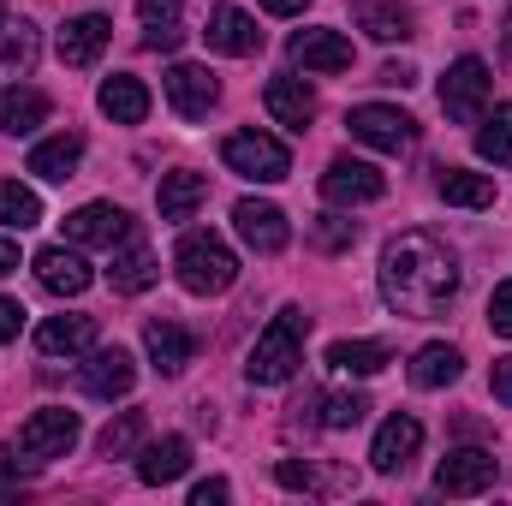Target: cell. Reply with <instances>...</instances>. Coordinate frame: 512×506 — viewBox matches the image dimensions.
I'll list each match as a JSON object with an SVG mask.
<instances>
[{
  "instance_id": "1",
  "label": "cell",
  "mask_w": 512,
  "mask_h": 506,
  "mask_svg": "<svg viewBox=\"0 0 512 506\" xmlns=\"http://www.w3.org/2000/svg\"><path fill=\"white\" fill-rule=\"evenodd\" d=\"M382 298L393 316L435 322L459 298V256L435 233H399L382 251Z\"/></svg>"
},
{
  "instance_id": "2",
  "label": "cell",
  "mask_w": 512,
  "mask_h": 506,
  "mask_svg": "<svg viewBox=\"0 0 512 506\" xmlns=\"http://www.w3.org/2000/svg\"><path fill=\"white\" fill-rule=\"evenodd\" d=\"M304 334H310V316H304L298 304H286V310L256 334L245 376H251L256 387H280V381H292L298 376V364H304Z\"/></svg>"
},
{
  "instance_id": "3",
  "label": "cell",
  "mask_w": 512,
  "mask_h": 506,
  "mask_svg": "<svg viewBox=\"0 0 512 506\" xmlns=\"http://www.w3.org/2000/svg\"><path fill=\"white\" fill-rule=\"evenodd\" d=\"M173 268H179L185 292H197V298H215V292H227L239 280V256L227 251L215 233H185L179 251H173Z\"/></svg>"
},
{
  "instance_id": "4",
  "label": "cell",
  "mask_w": 512,
  "mask_h": 506,
  "mask_svg": "<svg viewBox=\"0 0 512 506\" xmlns=\"http://www.w3.org/2000/svg\"><path fill=\"white\" fill-rule=\"evenodd\" d=\"M78 411H66V405H42V411H30L24 423H18V441H12V453L24 459V465H54V459H66L72 447H78Z\"/></svg>"
},
{
  "instance_id": "5",
  "label": "cell",
  "mask_w": 512,
  "mask_h": 506,
  "mask_svg": "<svg viewBox=\"0 0 512 506\" xmlns=\"http://www.w3.org/2000/svg\"><path fill=\"white\" fill-rule=\"evenodd\" d=\"M221 161H227L239 179H256V185H280V179L292 173L286 143L268 137V131H233V137L221 143Z\"/></svg>"
},
{
  "instance_id": "6",
  "label": "cell",
  "mask_w": 512,
  "mask_h": 506,
  "mask_svg": "<svg viewBox=\"0 0 512 506\" xmlns=\"http://www.w3.org/2000/svg\"><path fill=\"white\" fill-rule=\"evenodd\" d=\"M489 90H495V78H489V66H483L477 54L453 60L447 78H441V108H447V120H453V126H477L483 108H489Z\"/></svg>"
},
{
  "instance_id": "7",
  "label": "cell",
  "mask_w": 512,
  "mask_h": 506,
  "mask_svg": "<svg viewBox=\"0 0 512 506\" xmlns=\"http://www.w3.org/2000/svg\"><path fill=\"white\" fill-rule=\"evenodd\" d=\"M346 126H352L358 143L387 149V155L411 149V137H417V120H411V114H399V108H387V102H364V108H352V114H346Z\"/></svg>"
},
{
  "instance_id": "8",
  "label": "cell",
  "mask_w": 512,
  "mask_h": 506,
  "mask_svg": "<svg viewBox=\"0 0 512 506\" xmlns=\"http://www.w3.org/2000/svg\"><path fill=\"white\" fill-rule=\"evenodd\" d=\"M167 102H173V114L179 120H209V108L221 102V84H215V72L209 66H191V60H179V66H167Z\"/></svg>"
},
{
  "instance_id": "9",
  "label": "cell",
  "mask_w": 512,
  "mask_h": 506,
  "mask_svg": "<svg viewBox=\"0 0 512 506\" xmlns=\"http://www.w3.org/2000/svg\"><path fill=\"white\" fill-rule=\"evenodd\" d=\"M495 477H501V465L489 447H453L435 471V489L441 495H483V489H495Z\"/></svg>"
},
{
  "instance_id": "10",
  "label": "cell",
  "mask_w": 512,
  "mask_h": 506,
  "mask_svg": "<svg viewBox=\"0 0 512 506\" xmlns=\"http://www.w3.org/2000/svg\"><path fill=\"white\" fill-rule=\"evenodd\" d=\"M382 191H387L382 167H370V161H352V155L328 161V173H322V197H328V203H340V209H352V203H376Z\"/></svg>"
},
{
  "instance_id": "11",
  "label": "cell",
  "mask_w": 512,
  "mask_h": 506,
  "mask_svg": "<svg viewBox=\"0 0 512 506\" xmlns=\"http://www.w3.org/2000/svg\"><path fill=\"white\" fill-rule=\"evenodd\" d=\"M131 233H137L131 215L114 209V203H84L78 215H66V239H72V245H102V251H114Z\"/></svg>"
},
{
  "instance_id": "12",
  "label": "cell",
  "mask_w": 512,
  "mask_h": 506,
  "mask_svg": "<svg viewBox=\"0 0 512 506\" xmlns=\"http://www.w3.org/2000/svg\"><path fill=\"white\" fill-rule=\"evenodd\" d=\"M131 381H137V358H131L126 346H102V352H90V364L78 370V387H84L90 399H120V393H131Z\"/></svg>"
},
{
  "instance_id": "13",
  "label": "cell",
  "mask_w": 512,
  "mask_h": 506,
  "mask_svg": "<svg viewBox=\"0 0 512 506\" xmlns=\"http://www.w3.org/2000/svg\"><path fill=\"white\" fill-rule=\"evenodd\" d=\"M417 447H423V423L417 417H387L382 429H376V447H370V465L382 471V477H393V471H405L411 459H417Z\"/></svg>"
},
{
  "instance_id": "14",
  "label": "cell",
  "mask_w": 512,
  "mask_h": 506,
  "mask_svg": "<svg viewBox=\"0 0 512 506\" xmlns=\"http://www.w3.org/2000/svg\"><path fill=\"white\" fill-rule=\"evenodd\" d=\"M233 227H239V239H245L251 251H262V256L286 251V239H292L286 215H280L274 203H256V197H245V203L233 209Z\"/></svg>"
},
{
  "instance_id": "15",
  "label": "cell",
  "mask_w": 512,
  "mask_h": 506,
  "mask_svg": "<svg viewBox=\"0 0 512 506\" xmlns=\"http://www.w3.org/2000/svg\"><path fill=\"white\" fill-rule=\"evenodd\" d=\"M203 36H209V48H215V54H233V60H251L256 48H262L256 18H251V12H239V6H215V12H209V24H203Z\"/></svg>"
},
{
  "instance_id": "16",
  "label": "cell",
  "mask_w": 512,
  "mask_h": 506,
  "mask_svg": "<svg viewBox=\"0 0 512 506\" xmlns=\"http://www.w3.org/2000/svg\"><path fill=\"white\" fill-rule=\"evenodd\" d=\"M286 48H292V60L304 72H346L352 66V42L340 30H292Z\"/></svg>"
},
{
  "instance_id": "17",
  "label": "cell",
  "mask_w": 512,
  "mask_h": 506,
  "mask_svg": "<svg viewBox=\"0 0 512 506\" xmlns=\"http://www.w3.org/2000/svg\"><path fill=\"white\" fill-rule=\"evenodd\" d=\"M108 36H114V24L102 18V12H84V18H66V30H60V60L66 66H96L102 60V48H108Z\"/></svg>"
},
{
  "instance_id": "18",
  "label": "cell",
  "mask_w": 512,
  "mask_h": 506,
  "mask_svg": "<svg viewBox=\"0 0 512 506\" xmlns=\"http://www.w3.org/2000/svg\"><path fill=\"white\" fill-rule=\"evenodd\" d=\"M143 352H149V364L161 370V376H179L191 358H197V340H191V328H179V322H149L143 328Z\"/></svg>"
},
{
  "instance_id": "19",
  "label": "cell",
  "mask_w": 512,
  "mask_h": 506,
  "mask_svg": "<svg viewBox=\"0 0 512 506\" xmlns=\"http://www.w3.org/2000/svg\"><path fill=\"white\" fill-rule=\"evenodd\" d=\"M262 108H268V114H274L286 131H304L310 120H316V90H310L304 78H268Z\"/></svg>"
},
{
  "instance_id": "20",
  "label": "cell",
  "mask_w": 512,
  "mask_h": 506,
  "mask_svg": "<svg viewBox=\"0 0 512 506\" xmlns=\"http://www.w3.org/2000/svg\"><path fill=\"white\" fill-rule=\"evenodd\" d=\"M36 280L48 286V292H60V298H78L96 274H90V262L78 251H66V245H48V251H36Z\"/></svg>"
},
{
  "instance_id": "21",
  "label": "cell",
  "mask_w": 512,
  "mask_h": 506,
  "mask_svg": "<svg viewBox=\"0 0 512 506\" xmlns=\"http://www.w3.org/2000/svg\"><path fill=\"white\" fill-rule=\"evenodd\" d=\"M185 465H191V441H185V435H161V441H149V447L137 453V477H143L149 489L179 483Z\"/></svg>"
},
{
  "instance_id": "22",
  "label": "cell",
  "mask_w": 512,
  "mask_h": 506,
  "mask_svg": "<svg viewBox=\"0 0 512 506\" xmlns=\"http://www.w3.org/2000/svg\"><path fill=\"white\" fill-rule=\"evenodd\" d=\"M108 286H114V292H149V286H155V251H149L137 233L114 245V262H108Z\"/></svg>"
},
{
  "instance_id": "23",
  "label": "cell",
  "mask_w": 512,
  "mask_h": 506,
  "mask_svg": "<svg viewBox=\"0 0 512 506\" xmlns=\"http://www.w3.org/2000/svg\"><path fill=\"white\" fill-rule=\"evenodd\" d=\"M78 161H84V137L78 131H60V137H48V143L30 149V173L48 179V185H66L78 173Z\"/></svg>"
},
{
  "instance_id": "24",
  "label": "cell",
  "mask_w": 512,
  "mask_h": 506,
  "mask_svg": "<svg viewBox=\"0 0 512 506\" xmlns=\"http://www.w3.org/2000/svg\"><path fill=\"white\" fill-rule=\"evenodd\" d=\"M96 102H102V114H108L114 126H143V120H149V90H143V78H131V72H114Z\"/></svg>"
},
{
  "instance_id": "25",
  "label": "cell",
  "mask_w": 512,
  "mask_h": 506,
  "mask_svg": "<svg viewBox=\"0 0 512 506\" xmlns=\"http://www.w3.org/2000/svg\"><path fill=\"white\" fill-rule=\"evenodd\" d=\"M36 346L48 352V358H78V352H90L96 346V316H48L42 328H36Z\"/></svg>"
},
{
  "instance_id": "26",
  "label": "cell",
  "mask_w": 512,
  "mask_h": 506,
  "mask_svg": "<svg viewBox=\"0 0 512 506\" xmlns=\"http://www.w3.org/2000/svg\"><path fill=\"white\" fill-rule=\"evenodd\" d=\"M203 197H209V179L179 167V173H167V179H161V197H155V203H161V221H173V227H179V221H191V215L203 209Z\"/></svg>"
},
{
  "instance_id": "27",
  "label": "cell",
  "mask_w": 512,
  "mask_h": 506,
  "mask_svg": "<svg viewBox=\"0 0 512 506\" xmlns=\"http://www.w3.org/2000/svg\"><path fill=\"white\" fill-rule=\"evenodd\" d=\"M179 12H185V0H137V18H143V48H161V54H173V48L185 42V30H179Z\"/></svg>"
},
{
  "instance_id": "28",
  "label": "cell",
  "mask_w": 512,
  "mask_h": 506,
  "mask_svg": "<svg viewBox=\"0 0 512 506\" xmlns=\"http://www.w3.org/2000/svg\"><path fill=\"white\" fill-rule=\"evenodd\" d=\"M42 120H48V96H42V90H30V84H18V90H0V131H12V137H30Z\"/></svg>"
},
{
  "instance_id": "29",
  "label": "cell",
  "mask_w": 512,
  "mask_h": 506,
  "mask_svg": "<svg viewBox=\"0 0 512 506\" xmlns=\"http://www.w3.org/2000/svg\"><path fill=\"white\" fill-rule=\"evenodd\" d=\"M465 376V358H459V346H423L417 358H411V387H453V381Z\"/></svg>"
},
{
  "instance_id": "30",
  "label": "cell",
  "mask_w": 512,
  "mask_h": 506,
  "mask_svg": "<svg viewBox=\"0 0 512 506\" xmlns=\"http://www.w3.org/2000/svg\"><path fill=\"white\" fill-rule=\"evenodd\" d=\"M328 364L346 370V376H382L387 364H393V352H387L382 340H334L328 346Z\"/></svg>"
},
{
  "instance_id": "31",
  "label": "cell",
  "mask_w": 512,
  "mask_h": 506,
  "mask_svg": "<svg viewBox=\"0 0 512 506\" xmlns=\"http://www.w3.org/2000/svg\"><path fill=\"white\" fill-rule=\"evenodd\" d=\"M441 197L459 203V209H489L495 203V179L489 173H471V167H441Z\"/></svg>"
},
{
  "instance_id": "32",
  "label": "cell",
  "mask_w": 512,
  "mask_h": 506,
  "mask_svg": "<svg viewBox=\"0 0 512 506\" xmlns=\"http://www.w3.org/2000/svg\"><path fill=\"white\" fill-rule=\"evenodd\" d=\"M36 66V24H0V72L6 78H24Z\"/></svg>"
},
{
  "instance_id": "33",
  "label": "cell",
  "mask_w": 512,
  "mask_h": 506,
  "mask_svg": "<svg viewBox=\"0 0 512 506\" xmlns=\"http://www.w3.org/2000/svg\"><path fill=\"white\" fill-rule=\"evenodd\" d=\"M274 477L286 483V489H304V495H328V489H358V477H328V471H316L310 459L298 465V459H280L274 465Z\"/></svg>"
},
{
  "instance_id": "34",
  "label": "cell",
  "mask_w": 512,
  "mask_h": 506,
  "mask_svg": "<svg viewBox=\"0 0 512 506\" xmlns=\"http://www.w3.org/2000/svg\"><path fill=\"white\" fill-rule=\"evenodd\" d=\"M42 221V197L30 191V185H18V179H0V227H36Z\"/></svg>"
},
{
  "instance_id": "35",
  "label": "cell",
  "mask_w": 512,
  "mask_h": 506,
  "mask_svg": "<svg viewBox=\"0 0 512 506\" xmlns=\"http://www.w3.org/2000/svg\"><path fill=\"white\" fill-rule=\"evenodd\" d=\"M477 155L495 161V167H507L512 161V102H501V108L477 126Z\"/></svg>"
},
{
  "instance_id": "36",
  "label": "cell",
  "mask_w": 512,
  "mask_h": 506,
  "mask_svg": "<svg viewBox=\"0 0 512 506\" xmlns=\"http://www.w3.org/2000/svg\"><path fill=\"white\" fill-rule=\"evenodd\" d=\"M358 24H364L376 42H405V36H411V12H405V6H376V0H364V6H358Z\"/></svg>"
},
{
  "instance_id": "37",
  "label": "cell",
  "mask_w": 512,
  "mask_h": 506,
  "mask_svg": "<svg viewBox=\"0 0 512 506\" xmlns=\"http://www.w3.org/2000/svg\"><path fill=\"white\" fill-rule=\"evenodd\" d=\"M143 429H149V423H143V411H120V417H114V423H108V429L96 435V447H102V459H126L131 447L143 441Z\"/></svg>"
},
{
  "instance_id": "38",
  "label": "cell",
  "mask_w": 512,
  "mask_h": 506,
  "mask_svg": "<svg viewBox=\"0 0 512 506\" xmlns=\"http://www.w3.org/2000/svg\"><path fill=\"white\" fill-rule=\"evenodd\" d=\"M364 417H370V399L364 393H328L322 399V423L328 429H358Z\"/></svg>"
},
{
  "instance_id": "39",
  "label": "cell",
  "mask_w": 512,
  "mask_h": 506,
  "mask_svg": "<svg viewBox=\"0 0 512 506\" xmlns=\"http://www.w3.org/2000/svg\"><path fill=\"white\" fill-rule=\"evenodd\" d=\"M310 245H316V251H352V245H358V227L340 221V215H316V221H310Z\"/></svg>"
},
{
  "instance_id": "40",
  "label": "cell",
  "mask_w": 512,
  "mask_h": 506,
  "mask_svg": "<svg viewBox=\"0 0 512 506\" xmlns=\"http://www.w3.org/2000/svg\"><path fill=\"white\" fill-rule=\"evenodd\" d=\"M489 328H495L501 340H512V280H501L495 298H489Z\"/></svg>"
},
{
  "instance_id": "41",
  "label": "cell",
  "mask_w": 512,
  "mask_h": 506,
  "mask_svg": "<svg viewBox=\"0 0 512 506\" xmlns=\"http://www.w3.org/2000/svg\"><path fill=\"white\" fill-rule=\"evenodd\" d=\"M18 328H24V304L18 298H0V346L18 340Z\"/></svg>"
},
{
  "instance_id": "42",
  "label": "cell",
  "mask_w": 512,
  "mask_h": 506,
  "mask_svg": "<svg viewBox=\"0 0 512 506\" xmlns=\"http://www.w3.org/2000/svg\"><path fill=\"white\" fill-rule=\"evenodd\" d=\"M489 387H495V399L512 411V358H501V364L489 370Z\"/></svg>"
},
{
  "instance_id": "43",
  "label": "cell",
  "mask_w": 512,
  "mask_h": 506,
  "mask_svg": "<svg viewBox=\"0 0 512 506\" xmlns=\"http://www.w3.org/2000/svg\"><path fill=\"white\" fill-rule=\"evenodd\" d=\"M227 495H233V489H227L221 477H209V483H197V489H191V506H215V501H227Z\"/></svg>"
},
{
  "instance_id": "44",
  "label": "cell",
  "mask_w": 512,
  "mask_h": 506,
  "mask_svg": "<svg viewBox=\"0 0 512 506\" xmlns=\"http://www.w3.org/2000/svg\"><path fill=\"white\" fill-rule=\"evenodd\" d=\"M382 84H393V90L417 84V66H405V60H387V66H382Z\"/></svg>"
},
{
  "instance_id": "45",
  "label": "cell",
  "mask_w": 512,
  "mask_h": 506,
  "mask_svg": "<svg viewBox=\"0 0 512 506\" xmlns=\"http://www.w3.org/2000/svg\"><path fill=\"white\" fill-rule=\"evenodd\" d=\"M310 0H262V12H274V18H298Z\"/></svg>"
},
{
  "instance_id": "46",
  "label": "cell",
  "mask_w": 512,
  "mask_h": 506,
  "mask_svg": "<svg viewBox=\"0 0 512 506\" xmlns=\"http://www.w3.org/2000/svg\"><path fill=\"white\" fill-rule=\"evenodd\" d=\"M12 268H18V245H12V239H0V274H12Z\"/></svg>"
},
{
  "instance_id": "47",
  "label": "cell",
  "mask_w": 512,
  "mask_h": 506,
  "mask_svg": "<svg viewBox=\"0 0 512 506\" xmlns=\"http://www.w3.org/2000/svg\"><path fill=\"white\" fill-rule=\"evenodd\" d=\"M501 54H507V72H512V12H507V24H501Z\"/></svg>"
},
{
  "instance_id": "48",
  "label": "cell",
  "mask_w": 512,
  "mask_h": 506,
  "mask_svg": "<svg viewBox=\"0 0 512 506\" xmlns=\"http://www.w3.org/2000/svg\"><path fill=\"white\" fill-rule=\"evenodd\" d=\"M0 24H6V12H0Z\"/></svg>"
}]
</instances>
